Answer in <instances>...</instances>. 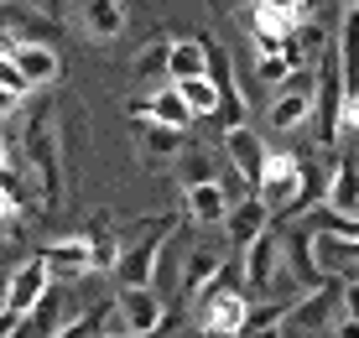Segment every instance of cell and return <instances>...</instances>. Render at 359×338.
I'll return each instance as SVG.
<instances>
[{
    "mask_svg": "<svg viewBox=\"0 0 359 338\" xmlns=\"http://www.w3.org/2000/svg\"><path fill=\"white\" fill-rule=\"evenodd\" d=\"M333 307L344 312V286H318V292L297 297L292 312H287V333H318V328H333Z\"/></svg>",
    "mask_w": 359,
    "mask_h": 338,
    "instance_id": "cell-14",
    "label": "cell"
},
{
    "mask_svg": "<svg viewBox=\"0 0 359 338\" xmlns=\"http://www.w3.org/2000/svg\"><path fill=\"white\" fill-rule=\"evenodd\" d=\"M141 240L126 245V255H120V286L126 292H156V276H162V250L172 240V229H177V214H156V219H141Z\"/></svg>",
    "mask_w": 359,
    "mask_h": 338,
    "instance_id": "cell-2",
    "label": "cell"
},
{
    "mask_svg": "<svg viewBox=\"0 0 359 338\" xmlns=\"http://www.w3.org/2000/svg\"><path fill=\"white\" fill-rule=\"evenodd\" d=\"M11 58H16V68L27 73L32 89H53V83L63 79V58H57L53 47H11Z\"/></svg>",
    "mask_w": 359,
    "mask_h": 338,
    "instance_id": "cell-21",
    "label": "cell"
},
{
    "mask_svg": "<svg viewBox=\"0 0 359 338\" xmlns=\"http://www.w3.org/2000/svg\"><path fill=\"white\" fill-rule=\"evenodd\" d=\"M344 318L359 323V281H344Z\"/></svg>",
    "mask_w": 359,
    "mask_h": 338,
    "instance_id": "cell-31",
    "label": "cell"
},
{
    "mask_svg": "<svg viewBox=\"0 0 359 338\" xmlns=\"http://www.w3.org/2000/svg\"><path fill=\"white\" fill-rule=\"evenodd\" d=\"M344 62H339V47L318 62V94H313V135H318V151H328L333 141L344 135Z\"/></svg>",
    "mask_w": 359,
    "mask_h": 338,
    "instance_id": "cell-4",
    "label": "cell"
},
{
    "mask_svg": "<svg viewBox=\"0 0 359 338\" xmlns=\"http://www.w3.org/2000/svg\"><path fill=\"white\" fill-rule=\"evenodd\" d=\"M126 120L146 130V125H151V99H130V104H126Z\"/></svg>",
    "mask_w": 359,
    "mask_h": 338,
    "instance_id": "cell-30",
    "label": "cell"
},
{
    "mask_svg": "<svg viewBox=\"0 0 359 338\" xmlns=\"http://www.w3.org/2000/svg\"><path fill=\"white\" fill-rule=\"evenodd\" d=\"M16 109H21V99H16V94H6V89H0V120H6V115H16Z\"/></svg>",
    "mask_w": 359,
    "mask_h": 338,
    "instance_id": "cell-35",
    "label": "cell"
},
{
    "mask_svg": "<svg viewBox=\"0 0 359 338\" xmlns=\"http://www.w3.org/2000/svg\"><path fill=\"white\" fill-rule=\"evenodd\" d=\"M73 16H79V32H83V36H94V42H109V36L126 32L130 11L120 6V0H83Z\"/></svg>",
    "mask_w": 359,
    "mask_h": 338,
    "instance_id": "cell-17",
    "label": "cell"
},
{
    "mask_svg": "<svg viewBox=\"0 0 359 338\" xmlns=\"http://www.w3.org/2000/svg\"><path fill=\"white\" fill-rule=\"evenodd\" d=\"M271 219H276V214H271L261 198H245V203H234V214L224 219V240L240 245V250H250V245L271 229Z\"/></svg>",
    "mask_w": 359,
    "mask_h": 338,
    "instance_id": "cell-20",
    "label": "cell"
},
{
    "mask_svg": "<svg viewBox=\"0 0 359 338\" xmlns=\"http://www.w3.org/2000/svg\"><path fill=\"white\" fill-rule=\"evenodd\" d=\"M297 193H302V156H287V151H271L266 156V177L255 187V198L271 208L276 219H287V208L297 203Z\"/></svg>",
    "mask_w": 359,
    "mask_h": 338,
    "instance_id": "cell-8",
    "label": "cell"
},
{
    "mask_svg": "<svg viewBox=\"0 0 359 338\" xmlns=\"http://www.w3.org/2000/svg\"><path fill=\"white\" fill-rule=\"evenodd\" d=\"M318 245H323V234L313 229V224H302V229L281 234V260H287V276L297 281V292H318V286H328L323 276V260H318Z\"/></svg>",
    "mask_w": 359,
    "mask_h": 338,
    "instance_id": "cell-5",
    "label": "cell"
},
{
    "mask_svg": "<svg viewBox=\"0 0 359 338\" xmlns=\"http://www.w3.org/2000/svg\"><path fill=\"white\" fill-rule=\"evenodd\" d=\"M219 151L229 156V167H234V177H240L245 187H261L266 177V141L250 130V125H240V130H224V141H219Z\"/></svg>",
    "mask_w": 359,
    "mask_h": 338,
    "instance_id": "cell-10",
    "label": "cell"
},
{
    "mask_svg": "<svg viewBox=\"0 0 359 338\" xmlns=\"http://www.w3.org/2000/svg\"><path fill=\"white\" fill-rule=\"evenodd\" d=\"M16 161H21V146H11V141H6V130H0V172L16 167Z\"/></svg>",
    "mask_w": 359,
    "mask_h": 338,
    "instance_id": "cell-32",
    "label": "cell"
},
{
    "mask_svg": "<svg viewBox=\"0 0 359 338\" xmlns=\"http://www.w3.org/2000/svg\"><path fill=\"white\" fill-rule=\"evenodd\" d=\"M6 312H11V271L0 266V318H6Z\"/></svg>",
    "mask_w": 359,
    "mask_h": 338,
    "instance_id": "cell-33",
    "label": "cell"
},
{
    "mask_svg": "<svg viewBox=\"0 0 359 338\" xmlns=\"http://www.w3.org/2000/svg\"><path fill=\"white\" fill-rule=\"evenodd\" d=\"M198 338H224V333H198Z\"/></svg>",
    "mask_w": 359,
    "mask_h": 338,
    "instance_id": "cell-37",
    "label": "cell"
},
{
    "mask_svg": "<svg viewBox=\"0 0 359 338\" xmlns=\"http://www.w3.org/2000/svg\"><path fill=\"white\" fill-rule=\"evenodd\" d=\"M354 151H359V146H354Z\"/></svg>",
    "mask_w": 359,
    "mask_h": 338,
    "instance_id": "cell-40",
    "label": "cell"
},
{
    "mask_svg": "<svg viewBox=\"0 0 359 338\" xmlns=\"http://www.w3.org/2000/svg\"><path fill=\"white\" fill-rule=\"evenodd\" d=\"M11 16H16V11H11V6H0V47H6V32H11Z\"/></svg>",
    "mask_w": 359,
    "mask_h": 338,
    "instance_id": "cell-36",
    "label": "cell"
},
{
    "mask_svg": "<svg viewBox=\"0 0 359 338\" xmlns=\"http://www.w3.org/2000/svg\"><path fill=\"white\" fill-rule=\"evenodd\" d=\"M313 94H318V68H313V73H292V79L276 89L271 109H266L271 130H281V135L302 130V125L313 120Z\"/></svg>",
    "mask_w": 359,
    "mask_h": 338,
    "instance_id": "cell-6",
    "label": "cell"
},
{
    "mask_svg": "<svg viewBox=\"0 0 359 338\" xmlns=\"http://www.w3.org/2000/svg\"><path fill=\"white\" fill-rule=\"evenodd\" d=\"M313 16H318L313 6H292V0H255V6L245 11V21H250L245 32H255V36H276V42H287V36H297V32H302Z\"/></svg>",
    "mask_w": 359,
    "mask_h": 338,
    "instance_id": "cell-9",
    "label": "cell"
},
{
    "mask_svg": "<svg viewBox=\"0 0 359 338\" xmlns=\"http://www.w3.org/2000/svg\"><path fill=\"white\" fill-rule=\"evenodd\" d=\"M177 182H182V193L208 187V182H224V177H219V167H214V151H208V146H188L182 161H177Z\"/></svg>",
    "mask_w": 359,
    "mask_h": 338,
    "instance_id": "cell-22",
    "label": "cell"
},
{
    "mask_svg": "<svg viewBox=\"0 0 359 338\" xmlns=\"http://www.w3.org/2000/svg\"><path fill=\"white\" fill-rule=\"evenodd\" d=\"M198 115L188 109V99H182L172 83H162V89L151 94V125H167V130H188Z\"/></svg>",
    "mask_w": 359,
    "mask_h": 338,
    "instance_id": "cell-23",
    "label": "cell"
},
{
    "mask_svg": "<svg viewBox=\"0 0 359 338\" xmlns=\"http://www.w3.org/2000/svg\"><path fill=\"white\" fill-rule=\"evenodd\" d=\"M333 338H359V323H349V318L339 312V323H333Z\"/></svg>",
    "mask_w": 359,
    "mask_h": 338,
    "instance_id": "cell-34",
    "label": "cell"
},
{
    "mask_svg": "<svg viewBox=\"0 0 359 338\" xmlns=\"http://www.w3.org/2000/svg\"><path fill=\"white\" fill-rule=\"evenodd\" d=\"M21 161H27V172H32L36 208H42V214L63 208V125H57L53 99H36L27 109V125H21Z\"/></svg>",
    "mask_w": 359,
    "mask_h": 338,
    "instance_id": "cell-1",
    "label": "cell"
},
{
    "mask_svg": "<svg viewBox=\"0 0 359 338\" xmlns=\"http://www.w3.org/2000/svg\"><path fill=\"white\" fill-rule=\"evenodd\" d=\"M281 266H287V260H281V229H266L261 240L245 250L240 276H245V286H250L255 297H266L271 286H276V271H281Z\"/></svg>",
    "mask_w": 359,
    "mask_h": 338,
    "instance_id": "cell-13",
    "label": "cell"
},
{
    "mask_svg": "<svg viewBox=\"0 0 359 338\" xmlns=\"http://www.w3.org/2000/svg\"><path fill=\"white\" fill-rule=\"evenodd\" d=\"M104 338H130V333H104Z\"/></svg>",
    "mask_w": 359,
    "mask_h": 338,
    "instance_id": "cell-38",
    "label": "cell"
},
{
    "mask_svg": "<svg viewBox=\"0 0 359 338\" xmlns=\"http://www.w3.org/2000/svg\"><path fill=\"white\" fill-rule=\"evenodd\" d=\"M36 255L47 260V271L53 276H94V260H89V245H83V234H63V240H47Z\"/></svg>",
    "mask_w": 359,
    "mask_h": 338,
    "instance_id": "cell-16",
    "label": "cell"
},
{
    "mask_svg": "<svg viewBox=\"0 0 359 338\" xmlns=\"http://www.w3.org/2000/svg\"><path fill=\"white\" fill-rule=\"evenodd\" d=\"M167 328V302L156 292H126L120 286L115 297V323H109V333H130V338H156Z\"/></svg>",
    "mask_w": 359,
    "mask_h": 338,
    "instance_id": "cell-7",
    "label": "cell"
},
{
    "mask_svg": "<svg viewBox=\"0 0 359 338\" xmlns=\"http://www.w3.org/2000/svg\"><path fill=\"white\" fill-rule=\"evenodd\" d=\"M130 73H135V79H167V83H172V42H167V36L146 42L141 53H135Z\"/></svg>",
    "mask_w": 359,
    "mask_h": 338,
    "instance_id": "cell-25",
    "label": "cell"
},
{
    "mask_svg": "<svg viewBox=\"0 0 359 338\" xmlns=\"http://www.w3.org/2000/svg\"><path fill=\"white\" fill-rule=\"evenodd\" d=\"M245 276L240 271H224V281H214L203 297H198V333H224V338H240L245 323H250V292L240 286Z\"/></svg>",
    "mask_w": 359,
    "mask_h": 338,
    "instance_id": "cell-3",
    "label": "cell"
},
{
    "mask_svg": "<svg viewBox=\"0 0 359 338\" xmlns=\"http://www.w3.org/2000/svg\"><path fill=\"white\" fill-rule=\"evenodd\" d=\"M224 271H229V255H224V245H193L188 250V260H182V297H203L214 281H224Z\"/></svg>",
    "mask_w": 359,
    "mask_h": 338,
    "instance_id": "cell-15",
    "label": "cell"
},
{
    "mask_svg": "<svg viewBox=\"0 0 359 338\" xmlns=\"http://www.w3.org/2000/svg\"><path fill=\"white\" fill-rule=\"evenodd\" d=\"M328 214H339V219H359V151H339L333 187H328Z\"/></svg>",
    "mask_w": 359,
    "mask_h": 338,
    "instance_id": "cell-18",
    "label": "cell"
},
{
    "mask_svg": "<svg viewBox=\"0 0 359 338\" xmlns=\"http://www.w3.org/2000/svg\"><path fill=\"white\" fill-rule=\"evenodd\" d=\"M182 203H188V219L193 224H214V229H224V219L234 214V193L224 182H208V187H193V193H182Z\"/></svg>",
    "mask_w": 359,
    "mask_h": 338,
    "instance_id": "cell-19",
    "label": "cell"
},
{
    "mask_svg": "<svg viewBox=\"0 0 359 338\" xmlns=\"http://www.w3.org/2000/svg\"><path fill=\"white\" fill-rule=\"evenodd\" d=\"M83 245H89V260H94V276H115L120 271V255H126V245H120L115 234V214L109 208H94L89 219H83Z\"/></svg>",
    "mask_w": 359,
    "mask_h": 338,
    "instance_id": "cell-11",
    "label": "cell"
},
{
    "mask_svg": "<svg viewBox=\"0 0 359 338\" xmlns=\"http://www.w3.org/2000/svg\"><path fill=\"white\" fill-rule=\"evenodd\" d=\"M172 89L188 99V109H193V115H208V120L219 115V89L208 83V73H203V79H188V83H172Z\"/></svg>",
    "mask_w": 359,
    "mask_h": 338,
    "instance_id": "cell-26",
    "label": "cell"
},
{
    "mask_svg": "<svg viewBox=\"0 0 359 338\" xmlns=\"http://www.w3.org/2000/svg\"><path fill=\"white\" fill-rule=\"evenodd\" d=\"M255 79H261V83H276V89H281V83H287L292 79V68H287V58H261V62H255Z\"/></svg>",
    "mask_w": 359,
    "mask_h": 338,
    "instance_id": "cell-29",
    "label": "cell"
},
{
    "mask_svg": "<svg viewBox=\"0 0 359 338\" xmlns=\"http://www.w3.org/2000/svg\"><path fill=\"white\" fill-rule=\"evenodd\" d=\"M0 89H6V94H16V99H27V94H32L27 73L16 68V58H11V53H0Z\"/></svg>",
    "mask_w": 359,
    "mask_h": 338,
    "instance_id": "cell-28",
    "label": "cell"
},
{
    "mask_svg": "<svg viewBox=\"0 0 359 338\" xmlns=\"http://www.w3.org/2000/svg\"><path fill=\"white\" fill-rule=\"evenodd\" d=\"M6 240H11V234H0V245H6Z\"/></svg>",
    "mask_w": 359,
    "mask_h": 338,
    "instance_id": "cell-39",
    "label": "cell"
},
{
    "mask_svg": "<svg viewBox=\"0 0 359 338\" xmlns=\"http://www.w3.org/2000/svg\"><path fill=\"white\" fill-rule=\"evenodd\" d=\"M208 73V42H172V83H188V79H203Z\"/></svg>",
    "mask_w": 359,
    "mask_h": 338,
    "instance_id": "cell-24",
    "label": "cell"
},
{
    "mask_svg": "<svg viewBox=\"0 0 359 338\" xmlns=\"http://www.w3.org/2000/svg\"><path fill=\"white\" fill-rule=\"evenodd\" d=\"M141 146L151 156H172V151H188V146H182V130H167V125H146L141 130Z\"/></svg>",
    "mask_w": 359,
    "mask_h": 338,
    "instance_id": "cell-27",
    "label": "cell"
},
{
    "mask_svg": "<svg viewBox=\"0 0 359 338\" xmlns=\"http://www.w3.org/2000/svg\"><path fill=\"white\" fill-rule=\"evenodd\" d=\"M53 281H57V276L47 271V260H42V255H27L16 271H11V312H16V318H32V312L47 302Z\"/></svg>",
    "mask_w": 359,
    "mask_h": 338,
    "instance_id": "cell-12",
    "label": "cell"
}]
</instances>
